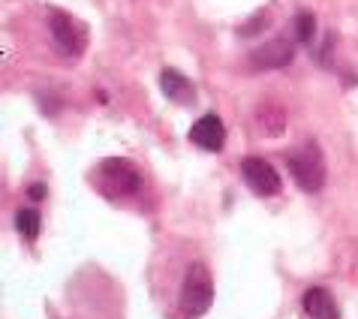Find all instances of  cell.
Here are the masks:
<instances>
[{
  "label": "cell",
  "mask_w": 358,
  "mask_h": 319,
  "mask_svg": "<svg viewBox=\"0 0 358 319\" xmlns=\"http://www.w3.org/2000/svg\"><path fill=\"white\" fill-rule=\"evenodd\" d=\"M91 181L106 199H127V196H136L142 190V175H138V169L130 160H121V157L103 160V163L94 169Z\"/></svg>",
  "instance_id": "1"
},
{
  "label": "cell",
  "mask_w": 358,
  "mask_h": 319,
  "mask_svg": "<svg viewBox=\"0 0 358 319\" xmlns=\"http://www.w3.org/2000/svg\"><path fill=\"white\" fill-rule=\"evenodd\" d=\"M286 166H289L295 184L301 187L304 193H320L322 190V184H325V154L313 139H307V142L292 148V151L286 154Z\"/></svg>",
  "instance_id": "2"
},
{
  "label": "cell",
  "mask_w": 358,
  "mask_h": 319,
  "mask_svg": "<svg viewBox=\"0 0 358 319\" xmlns=\"http://www.w3.org/2000/svg\"><path fill=\"white\" fill-rule=\"evenodd\" d=\"M214 302V283L211 271L202 262H193L184 274L181 295H178V307H181V319H199L208 313V307Z\"/></svg>",
  "instance_id": "3"
},
{
  "label": "cell",
  "mask_w": 358,
  "mask_h": 319,
  "mask_svg": "<svg viewBox=\"0 0 358 319\" xmlns=\"http://www.w3.org/2000/svg\"><path fill=\"white\" fill-rule=\"evenodd\" d=\"M48 31H52V43L64 57H82L87 45V27L73 18L69 13H52L48 15Z\"/></svg>",
  "instance_id": "4"
},
{
  "label": "cell",
  "mask_w": 358,
  "mask_h": 319,
  "mask_svg": "<svg viewBox=\"0 0 358 319\" xmlns=\"http://www.w3.org/2000/svg\"><path fill=\"white\" fill-rule=\"evenodd\" d=\"M292 61H295V39L286 34L265 39L259 48L250 52V64L256 69H280V66H289Z\"/></svg>",
  "instance_id": "5"
},
{
  "label": "cell",
  "mask_w": 358,
  "mask_h": 319,
  "mask_svg": "<svg viewBox=\"0 0 358 319\" xmlns=\"http://www.w3.org/2000/svg\"><path fill=\"white\" fill-rule=\"evenodd\" d=\"M241 178L256 196H274L280 190V175H277V169L262 157H244Z\"/></svg>",
  "instance_id": "6"
},
{
  "label": "cell",
  "mask_w": 358,
  "mask_h": 319,
  "mask_svg": "<svg viewBox=\"0 0 358 319\" xmlns=\"http://www.w3.org/2000/svg\"><path fill=\"white\" fill-rule=\"evenodd\" d=\"M190 142L202 151H220L226 145V127L220 121V115H202L190 127Z\"/></svg>",
  "instance_id": "7"
},
{
  "label": "cell",
  "mask_w": 358,
  "mask_h": 319,
  "mask_svg": "<svg viewBox=\"0 0 358 319\" xmlns=\"http://www.w3.org/2000/svg\"><path fill=\"white\" fill-rule=\"evenodd\" d=\"M160 91H163L166 99H172V103H178V106H193L196 103V85L172 66H166L160 73Z\"/></svg>",
  "instance_id": "8"
},
{
  "label": "cell",
  "mask_w": 358,
  "mask_h": 319,
  "mask_svg": "<svg viewBox=\"0 0 358 319\" xmlns=\"http://www.w3.org/2000/svg\"><path fill=\"white\" fill-rule=\"evenodd\" d=\"M301 307H304V313L310 319H341V307H337L334 295L328 292V289H322V286L307 289L304 298H301Z\"/></svg>",
  "instance_id": "9"
},
{
  "label": "cell",
  "mask_w": 358,
  "mask_h": 319,
  "mask_svg": "<svg viewBox=\"0 0 358 319\" xmlns=\"http://www.w3.org/2000/svg\"><path fill=\"white\" fill-rule=\"evenodd\" d=\"M15 229L27 238V241H34V238L39 235V211H36V208H18Z\"/></svg>",
  "instance_id": "10"
},
{
  "label": "cell",
  "mask_w": 358,
  "mask_h": 319,
  "mask_svg": "<svg viewBox=\"0 0 358 319\" xmlns=\"http://www.w3.org/2000/svg\"><path fill=\"white\" fill-rule=\"evenodd\" d=\"M313 36H316V15L310 9H301V13L295 15V39L304 45H310Z\"/></svg>",
  "instance_id": "11"
},
{
  "label": "cell",
  "mask_w": 358,
  "mask_h": 319,
  "mask_svg": "<svg viewBox=\"0 0 358 319\" xmlns=\"http://www.w3.org/2000/svg\"><path fill=\"white\" fill-rule=\"evenodd\" d=\"M259 124L268 136H280L283 127H286V118H283L280 108H271V112H259Z\"/></svg>",
  "instance_id": "12"
},
{
  "label": "cell",
  "mask_w": 358,
  "mask_h": 319,
  "mask_svg": "<svg viewBox=\"0 0 358 319\" xmlns=\"http://www.w3.org/2000/svg\"><path fill=\"white\" fill-rule=\"evenodd\" d=\"M27 196H31L34 202H39V199H45V196H48V187H45L43 181H34L31 187H27Z\"/></svg>",
  "instance_id": "13"
}]
</instances>
